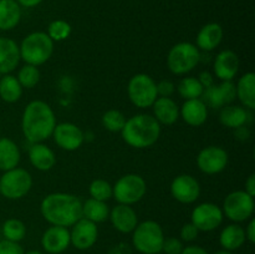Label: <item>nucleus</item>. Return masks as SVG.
Returning <instances> with one entry per match:
<instances>
[{
	"instance_id": "obj_49",
	"label": "nucleus",
	"mask_w": 255,
	"mask_h": 254,
	"mask_svg": "<svg viewBox=\"0 0 255 254\" xmlns=\"http://www.w3.org/2000/svg\"><path fill=\"white\" fill-rule=\"evenodd\" d=\"M157 254H159V253H157Z\"/></svg>"
},
{
	"instance_id": "obj_22",
	"label": "nucleus",
	"mask_w": 255,
	"mask_h": 254,
	"mask_svg": "<svg viewBox=\"0 0 255 254\" xmlns=\"http://www.w3.org/2000/svg\"><path fill=\"white\" fill-rule=\"evenodd\" d=\"M152 110L153 117L159 125L171 126L179 119V107L171 97H157L154 104L152 105Z\"/></svg>"
},
{
	"instance_id": "obj_5",
	"label": "nucleus",
	"mask_w": 255,
	"mask_h": 254,
	"mask_svg": "<svg viewBox=\"0 0 255 254\" xmlns=\"http://www.w3.org/2000/svg\"><path fill=\"white\" fill-rule=\"evenodd\" d=\"M164 234L156 221H144L137 224L132 232L133 247L142 254H157L162 252Z\"/></svg>"
},
{
	"instance_id": "obj_17",
	"label": "nucleus",
	"mask_w": 255,
	"mask_h": 254,
	"mask_svg": "<svg viewBox=\"0 0 255 254\" xmlns=\"http://www.w3.org/2000/svg\"><path fill=\"white\" fill-rule=\"evenodd\" d=\"M71 244L70 231L66 227L51 226L41 237V246L49 254H60L66 251Z\"/></svg>"
},
{
	"instance_id": "obj_14",
	"label": "nucleus",
	"mask_w": 255,
	"mask_h": 254,
	"mask_svg": "<svg viewBox=\"0 0 255 254\" xmlns=\"http://www.w3.org/2000/svg\"><path fill=\"white\" fill-rule=\"evenodd\" d=\"M171 194L182 204H192L201 196V184L191 174H179L172 181Z\"/></svg>"
},
{
	"instance_id": "obj_48",
	"label": "nucleus",
	"mask_w": 255,
	"mask_h": 254,
	"mask_svg": "<svg viewBox=\"0 0 255 254\" xmlns=\"http://www.w3.org/2000/svg\"><path fill=\"white\" fill-rule=\"evenodd\" d=\"M26 254H42V253L39 251H30V252H27Z\"/></svg>"
},
{
	"instance_id": "obj_3",
	"label": "nucleus",
	"mask_w": 255,
	"mask_h": 254,
	"mask_svg": "<svg viewBox=\"0 0 255 254\" xmlns=\"http://www.w3.org/2000/svg\"><path fill=\"white\" fill-rule=\"evenodd\" d=\"M121 136L124 141L133 148H149L161 136V125L152 115H134L126 120Z\"/></svg>"
},
{
	"instance_id": "obj_2",
	"label": "nucleus",
	"mask_w": 255,
	"mask_h": 254,
	"mask_svg": "<svg viewBox=\"0 0 255 254\" xmlns=\"http://www.w3.org/2000/svg\"><path fill=\"white\" fill-rule=\"evenodd\" d=\"M40 212L45 221L51 226L67 228L82 218V202L75 194L55 192L42 199Z\"/></svg>"
},
{
	"instance_id": "obj_34",
	"label": "nucleus",
	"mask_w": 255,
	"mask_h": 254,
	"mask_svg": "<svg viewBox=\"0 0 255 254\" xmlns=\"http://www.w3.org/2000/svg\"><path fill=\"white\" fill-rule=\"evenodd\" d=\"M40 71L37 69V66L34 65L25 64L24 66H21L17 71L16 79L20 82V85L22 86V89H32V87L36 86L40 81Z\"/></svg>"
},
{
	"instance_id": "obj_13",
	"label": "nucleus",
	"mask_w": 255,
	"mask_h": 254,
	"mask_svg": "<svg viewBox=\"0 0 255 254\" xmlns=\"http://www.w3.org/2000/svg\"><path fill=\"white\" fill-rule=\"evenodd\" d=\"M54 141L61 149L72 152L79 149L85 141V134L77 125L72 122L56 124L52 136Z\"/></svg>"
},
{
	"instance_id": "obj_26",
	"label": "nucleus",
	"mask_w": 255,
	"mask_h": 254,
	"mask_svg": "<svg viewBox=\"0 0 255 254\" xmlns=\"http://www.w3.org/2000/svg\"><path fill=\"white\" fill-rule=\"evenodd\" d=\"M21 152L16 142L9 137L0 138V171L5 172L19 166Z\"/></svg>"
},
{
	"instance_id": "obj_24",
	"label": "nucleus",
	"mask_w": 255,
	"mask_h": 254,
	"mask_svg": "<svg viewBox=\"0 0 255 254\" xmlns=\"http://www.w3.org/2000/svg\"><path fill=\"white\" fill-rule=\"evenodd\" d=\"M223 27L218 22H209L202 26L196 37V46L203 51H213L223 40Z\"/></svg>"
},
{
	"instance_id": "obj_42",
	"label": "nucleus",
	"mask_w": 255,
	"mask_h": 254,
	"mask_svg": "<svg viewBox=\"0 0 255 254\" xmlns=\"http://www.w3.org/2000/svg\"><path fill=\"white\" fill-rule=\"evenodd\" d=\"M197 79H198V81L201 82V85L203 86L204 90L211 87L212 85H214V76L208 71H202Z\"/></svg>"
},
{
	"instance_id": "obj_27",
	"label": "nucleus",
	"mask_w": 255,
	"mask_h": 254,
	"mask_svg": "<svg viewBox=\"0 0 255 254\" xmlns=\"http://www.w3.org/2000/svg\"><path fill=\"white\" fill-rule=\"evenodd\" d=\"M248 111L243 106L238 105H227L221 109L219 112V121L224 127L237 129L243 127L248 121Z\"/></svg>"
},
{
	"instance_id": "obj_43",
	"label": "nucleus",
	"mask_w": 255,
	"mask_h": 254,
	"mask_svg": "<svg viewBox=\"0 0 255 254\" xmlns=\"http://www.w3.org/2000/svg\"><path fill=\"white\" fill-rule=\"evenodd\" d=\"M244 232H246L247 241H248L249 243H254L255 242V219L253 218V217L249 219V222H248V224H247Z\"/></svg>"
},
{
	"instance_id": "obj_1",
	"label": "nucleus",
	"mask_w": 255,
	"mask_h": 254,
	"mask_svg": "<svg viewBox=\"0 0 255 254\" xmlns=\"http://www.w3.org/2000/svg\"><path fill=\"white\" fill-rule=\"evenodd\" d=\"M56 117L54 110L42 100L30 101L21 116V131L30 143H40L52 136Z\"/></svg>"
},
{
	"instance_id": "obj_15",
	"label": "nucleus",
	"mask_w": 255,
	"mask_h": 254,
	"mask_svg": "<svg viewBox=\"0 0 255 254\" xmlns=\"http://www.w3.org/2000/svg\"><path fill=\"white\" fill-rule=\"evenodd\" d=\"M99 237L97 224L86 218H80L70 231V241L76 249L86 251L94 247Z\"/></svg>"
},
{
	"instance_id": "obj_12",
	"label": "nucleus",
	"mask_w": 255,
	"mask_h": 254,
	"mask_svg": "<svg viewBox=\"0 0 255 254\" xmlns=\"http://www.w3.org/2000/svg\"><path fill=\"white\" fill-rule=\"evenodd\" d=\"M228 152L221 146H207L197 156V166L204 174H218L227 168Z\"/></svg>"
},
{
	"instance_id": "obj_39",
	"label": "nucleus",
	"mask_w": 255,
	"mask_h": 254,
	"mask_svg": "<svg viewBox=\"0 0 255 254\" xmlns=\"http://www.w3.org/2000/svg\"><path fill=\"white\" fill-rule=\"evenodd\" d=\"M199 231L192 222L183 224L181 228V241L182 242H193L198 238Z\"/></svg>"
},
{
	"instance_id": "obj_38",
	"label": "nucleus",
	"mask_w": 255,
	"mask_h": 254,
	"mask_svg": "<svg viewBox=\"0 0 255 254\" xmlns=\"http://www.w3.org/2000/svg\"><path fill=\"white\" fill-rule=\"evenodd\" d=\"M183 248V242L181 239L176 237H169V238H164L162 252L164 254H181Z\"/></svg>"
},
{
	"instance_id": "obj_37",
	"label": "nucleus",
	"mask_w": 255,
	"mask_h": 254,
	"mask_svg": "<svg viewBox=\"0 0 255 254\" xmlns=\"http://www.w3.org/2000/svg\"><path fill=\"white\" fill-rule=\"evenodd\" d=\"M71 25L66 20L57 19L50 22L49 26H47L46 34L49 35V37L54 42H60L66 40L71 35Z\"/></svg>"
},
{
	"instance_id": "obj_11",
	"label": "nucleus",
	"mask_w": 255,
	"mask_h": 254,
	"mask_svg": "<svg viewBox=\"0 0 255 254\" xmlns=\"http://www.w3.org/2000/svg\"><path fill=\"white\" fill-rule=\"evenodd\" d=\"M224 214L219 206L212 202H204L194 207L191 214V222L199 232H212L223 223Z\"/></svg>"
},
{
	"instance_id": "obj_46",
	"label": "nucleus",
	"mask_w": 255,
	"mask_h": 254,
	"mask_svg": "<svg viewBox=\"0 0 255 254\" xmlns=\"http://www.w3.org/2000/svg\"><path fill=\"white\" fill-rule=\"evenodd\" d=\"M20 6L24 7H35L42 1V0H15Z\"/></svg>"
},
{
	"instance_id": "obj_29",
	"label": "nucleus",
	"mask_w": 255,
	"mask_h": 254,
	"mask_svg": "<svg viewBox=\"0 0 255 254\" xmlns=\"http://www.w3.org/2000/svg\"><path fill=\"white\" fill-rule=\"evenodd\" d=\"M246 242V232H244L243 227L239 226L238 223L224 227L219 236V243H221L222 248L231 252L239 249Z\"/></svg>"
},
{
	"instance_id": "obj_9",
	"label": "nucleus",
	"mask_w": 255,
	"mask_h": 254,
	"mask_svg": "<svg viewBox=\"0 0 255 254\" xmlns=\"http://www.w3.org/2000/svg\"><path fill=\"white\" fill-rule=\"evenodd\" d=\"M127 95L132 104L138 109L152 107L158 97L157 82L147 74H136L129 79Z\"/></svg>"
},
{
	"instance_id": "obj_25",
	"label": "nucleus",
	"mask_w": 255,
	"mask_h": 254,
	"mask_svg": "<svg viewBox=\"0 0 255 254\" xmlns=\"http://www.w3.org/2000/svg\"><path fill=\"white\" fill-rule=\"evenodd\" d=\"M237 99L243 107L248 110L255 109V74L249 71L239 77L236 85Z\"/></svg>"
},
{
	"instance_id": "obj_8",
	"label": "nucleus",
	"mask_w": 255,
	"mask_h": 254,
	"mask_svg": "<svg viewBox=\"0 0 255 254\" xmlns=\"http://www.w3.org/2000/svg\"><path fill=\"white\" fill-rule=\"evenodd\" d=\"M32 187V177L26 169L15 167L5 171L0 177V194L4 198L16 201L26 196Z\"/></svg>"
},
{
	"instance_id": "obj_40",
	"label": "nucleus",
	"mask_w": 255,
	"mask_h": 254,
	"mask_svg": "<svg viewBox=\"0 0 255 254\" xmlns=\"http://www.w3.org/2000/svg\"><path fill=\"white\" fill-rule=\"evenodd\" d=\"M0 254H25L19 243L2 239L0 241Z\"/></svg>"
},
{
	"instance_id": "obj_23",
	"label": "nucleus",
	"mask_w": 255,
	"mask_h": 254,
	"mask_svg": "<svg viewBox=\"0 0 255 254\" xmlns=\"http://www.w3.org/2000/svg\"><path fill=\"white\" fill-rule=\"evenodd\" d=\"M29 161L31 166L37 171L47 172L54 168V166L56 164V156H55L54 151L44 142L31 143L29 148Z\"/></svg>"
},
{
	"instance_id": "obj_7",
	"label": "nucleus",
	"mask_w": 255,
	"mask_h": 254,
	"mask_svg": "<svg viewBox=\"0 0 255 254\" xmlns=\"http://www.w3.org/2000/svg\"><path fill=\"white\" fill-rule=\"evenodd\" d=\"M114 197L120 204L132 206L136 204L146 196L147 183L144 178L136 173H127L120 177L112 186Z\"/></svg>"
},
{
	"instance_id": "obj_35",
	"label": "nucleus",
	"mask_w": 255,
	"mask_h": 254,
	"mask_svg": "<svg viewBox=\"0 0 255 254\" xmlns=\"http://www.w3.org/2000/svg\"><path fill=\"white\" fill-rule=\"evenodd\" d=\"M126 116L120 110L116 109L107 110L102 115V125H104V127L107 131L115 132V133H117V132L121 133L122 128L126 124Z\"/></svg>"
},
{
	"instance_id": "obj_36",
	"label": "nucleus",
	"mask_w": 255,
	"mask_h": 254,
	"mask_svg": "<svg viewBox=\"0 0 255 254\" xmlns=\"http://www.w3.org/2000/svg\"><path fill=\"white\" fill-rule=\"evenodd\" d=\"M89 193L90 198L97 199V201L107 202L110 198H112V186L110 182H107L106 179L97 178L90 183L89 186Z\"/></svg>"
},
{
	"instance_id": "obj_47",
	"label": "nucleus",
	"mask_w": 255,
	"mask_h": 254,
	"mask_svg": "<svg viewBox=\"0 0 255 254\" xmlns=\"http://www.w3.org/2000/svg\"><path fill=\"white\" fill-rule=\"evenodd\" d=\"M214 254H233L231 251H227V249H221V251H217Z\"/></svg>"
},
{
	"instance_id": "obj_6",
	"label": "nucleus",
	"mask_w": 255,
	"mask_h": 254,
	"mask_svg": "<svg viewBox=\"0 0 255 254\" xmlns=\"http://www.w3.org/2000/svg\"><path fill=\"white\" fill-rule=\"evenodd\" d=\"M201 60V51L192 42H178L173 45L167 55V67L174 75L191 72Z\"/></svg>"
},
{
	"instance_id": "obj_19",
	"label": "nucleus",
	"mask_w": 255,
	"mask_h": 254,
	"mask_svg": "<svg viewBox=\"0 0 255 254\" xmlns=\"http://www.w3.org/2000/svg\"><path fill=\"white\" fill-rule=\"evenodd\" d=\"M239 71V57L233 50H223L216 56L213 72L221 81H233Z\"/></svg>"
},
{
	"instance_id": "obj_28",
	"label": "nucleus",
	"mask_w": 255,
	"mask_h": 254,
	"mask_svg": "<svg viewBox=\"0 0 255 254\" xmlns=\"http://www.w3.org/2000/svg\"><path fill=\"white\" fill-rule=\"evenodd\" d=\"M21 7L15 0H0V30L9 31L19 25Z\"/></svg>"
},
{
	"instance_id": "obj_31",
	"label": "nucleus",
	"mask_w": 255,
	"mask_h": 254,
	"mask_svg": "<svg viewBox=\"0 0 255 254\" xmlns=\"http://www.w3.org/2000/svg\"><path fill=\"white\" fill-rule=\"evenodd\" d=\"M110 216V207L106 202L89 198L82 203V217L94 223H102Z\"/></svg>"
},
{
	"instance_id": "obj_33",
	"label": "nucleus",
	"mask_w": 255,
	"mask_h": 254,
	"mask_svg": "<svg viewBox=\"0 0 255 254\" xmlns=\"http://www.w3.org/2000/svg\"><path fill=\"white\" fill-rule=\"evenodd\" d=\"M1 232L2 236H4V239L19 243L26 236V226L20 219L10 218L4 222V224L1 227Z\"/></svg>"
},
{
	"instance_id": "obj_32",
	"label": "nucleus",
	"mask_w": 255,
	"mask_h": 254,
	"mask_svg": "<svg viewBox=\"0 0 255 254\" xmlns=\"http://www.w3.org/2000/svg\"><path fill=\"white\" fill-rule=\"evenodd\" d=\"M177 91L182 99L193 100L201 99L204 89L197 77H183L177 85Z\"/></svg>"
},
{
	"instance_id": "obj_41",
	"label": "nucleus",
	"mask_w": 255,
	"mask_h": 254,
	"mask_svg": "<svg viewBox=\"0 0 255 254\" xmlns=\"http://www.w3.org/2000/svg\"><path fill=\"white\" fill-rule=\"evenodd\" d=\"M176 91V86L169 80H162L157 84V94L158 97H171Z\"/></svg>"
},
{
	"instance_id": "obj_20",
	"label": "nucleus",
	"mask_w": 255,
	"mask_h": 254,
	"mask_svg": "<svg viewBox=\"0 0 255 254\" xmlns=\"http://www.w3.org/2000/svg\"><path fill=\"white\" fill-rule=\"evenodd\" d=\"M179 117L192 127H199L208 119V107L202 99L186 100L179 109Z\"/></svg>"
},
{
	"instance_id": "obj_4",
	"label": "nucleus",
	"mask_w": 255,
	"mask_h": 254,
	"mask_svg": "<svg viewBox=\"0 0 255 254\" xmlns=\"http://www.w3.org/2000/svg\"><path fill=\"white\" fill-rule=\"evenodd\" d=\"M20 59L25 64L40 66L50 60L54 52V41L44 31L26 35L19 45Z\"/></svg>"
},
{
	"instance_id": "obj_44",
	"label": "nucleus",
	"mask_w": 255,
	"mask_h": 254,
	"mask_svg": "<svg viewBox=\"0 0 255 254\" xmlns=\"http://www.w3.org/2000/svg\"><path fill=\"white\" fill-rule=\"evenodd\" d=\"M244 191L248 194H251L252 197H255V174L252 173L251 176L247 178L246 181V188Z\"/></svg>"
},
{
	"instance_id": "obj_30",
	"label": "nucleus",
	"mask_w": 255,
	"mask_h": 254,
	"mask_svg": "<svg viewBox=\"0 0 255 254\" xmlns=\"http://www.w3.org/2000/svg\"><path fill=\"white\" fill-rule=\"evenodd\" d=\"M22 96V86L16 76L11 74L2 75L0 79V99L6 104H15Z\"/></svg>"
},
{
	"instance_id": "obj_21",
	"label": "nucleus",
	"mask_w": 255,
	"mask_h": 254,
	"mask_svg": "<svg viewBox=\"0 0 255 254\" xmlns=\"http://www.w3.org/2000/svg\"><path fill=\"white\" fill-rule=\"evenodd\" d=\"M20 61V50L16 41L0 36V74L6 75L12 72Z\"/></svg>"
},
{
	"instance_id": "obj_10",
	"label": "nucleus",
	"mask_w": 255,
	"mask_h": 254,
	"mask_svg": "<svg viewBox=\"0 0 255 254\" xmlns=\"http://www.w3.org/2000/svg\"><path fill=\"white\" fill-rule=\"evenodd\" d=\"M255 209L254 197L244 189L233 191L226 197L223 202V214L234 223L247 222L253 217Z\"/></svg>"
},
{
	"instance_id": "obj_45",
	"label": "nucleus",
	"mask_w": 255,
	"mask_h": 254,
	"mask_svg": "<svg viewBox=\"0 0 255 254\" xmlns=\"http://www.w3.org/2000/svg\"><path fill=\"white\" fill-rule=\"evenodd\" d=\"M181 254H209V253L206 251V249L202 248V247L189 246V247H186V248H183V251H182Z\"/></svg>"
},
{
	"instance_id": "obj_16",
	"label": "nucleus",
	"mask_w": 255,
	"mask_h": 254,
	"mask_svg": "<svg viewBox=\"0 0 255 254\" xmlns=\"http://www.w3.org/2000/svg\"><path fill=\"white\" fill-rule=\"evenodd\" d=\"M202 97L207 107L222 109L223 106L233 104L237 99L236 84L233 81H222L218 85L214 84L204 90Z\"/></svg>"
},
{
	"instance_id": "obj_18",
	"label": "nucleus",
	"mask_w": 255,
	"mask_h": 254,
	"mask_svg": "<svg viewBox=\"0 0 255 254\" xmlns=\"http://www.w3.org/2000/svg\"><path fill=\"white\" fill-rule=\"evenodd\" d=\"M110 221L112 227L120 233H132L138 224V217L136 211L127 204H117L110 209Z\"/></svg>"
}]
</instances>
